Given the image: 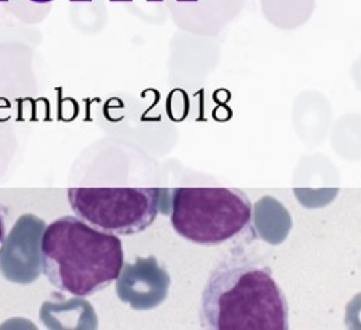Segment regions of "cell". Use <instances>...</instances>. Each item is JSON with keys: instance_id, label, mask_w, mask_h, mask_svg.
<instances>
[{"instance_id": "obj_10", "label": "cell", "mask_w": 361, "mask_h": 330, "mask_svg": "<svg viewBox=\"0 0 361 330\" xmlns=\"http://www.w3.org/2000/svg\"><path fill=\"white\" fill-rule=\"evenodd\" d=\"M4 237H6V223H4V217H3V214L0 212V248L3 245Z\"/></svg>"}, {"instance_id": "obj_5", "label": "cell", "mask_w": 361, "mask_h": 330, "mask_svg": "<svg viewBox=\"0 0 361 330\" xmlns=\"http://www.w3.org/2000/svg\"><path fill=\"white\" fill-rule=\"evenodd\" d=\"M45 227V221L31 213L16 220L0 248V272L8 282L28 285L39 278Z\"/></svg>"}, {"instance_id": "obj_11", "label": "cell", "mask_w": 361, "mask_h": 330, "mask_svg": "<svg viewBox=\"0 0 361 330\" xmlns=\"http://www.w3.org/2000/svg\"><path fill=\"white\" fill-rule=\"evenodd\" d=\"M69 1H92V0H69Z\"/></svg>"}, {"instance_id": "obj_1", "label": "cell", "mask_w": 361, "mask_h": 330, "mask_svg": "<svg viewBox=\"0 0 361 330\" xmlns=\"http://www.w3.org/2000/svg\"><path fill=\"white\" fill-rule=\"evenodd\" d=\"M200 326L207 330H286L289 306L269 265L231 255L210 272L200 298Z\"/></svg>"}, {"instance_id": "obj_8", "label": "cell", "mask_w": 361, "mask_h": 330, "mask_svg": "<svg viewBox=\"0 0 361 330\" xmlns=\"http://www.w3.org/2000/svg\"><path fill=\"white\" fill-rule=\"evenodd\" d=\"M39 319L48 329H96L97 317L93 306L79 296L62 303L44 302Z\"/></svg>"}, {"instance_id": "obj_3", "label": "cell", "mask_w": 361, "mask_h": 330, "mask_svg": "<svg viewBox=\"0 0 361 330\" xmlns=\"http://www.w3.org/2000/svg\"><path fill=\"white\" fill-rule=\"evenodd\" d=\"M162 189L172 228L199 245H220L241 234L251 223L252 204L240 188L182 186Z\"/></svg>"}, {"instance_id": "obj_2", "label": "cell", "mask_w": 361, "mask_h": 330, "mask_svg": "<svg viewBox=\"0 0 361 330\" xmlns=\"http://www.w3.org/2000/svg\"><path fill=\"white\" fill-rule=\"evenodd\" d=\"M42 272L58 289L86 298L118 276L124 251L117 234L87 224L78 216H62L42 234Z\"/></svg>"}, {"instance_id": "obj_7", "label": "cell", "mask_w": 361, "mask_h": 330, "mask_svg": "<svg viewBox=\"0 0 361 330\" xmlns=\"http://www.w3.org/2000/svg\"><path fill=\"white\" fill-rule=\"evenodd\" d=\"M251 224L257 237L276 245L289 234L292 220L281 202L272 196H262L251 210Z\"/></svg>"}, {"instance_id": "obj_9", "label": "cell", "mask_w": 361, "mask_h": 330, "mask_svg": "<svg viewBox=\"0 0 361 330\" xmlns=\"http://www.w3.org/2000/svg\"><path fill=\"white\" fill-rule=\"evenodd\" d=\"M344 323L348 329L361 330V292L354 295L347 303Z\"/></svg>"}, {"instance_id": "obj_6", "label": "cell", "mask_w": 361, "mask_h": 330, "mask_svg": "<svg viewBox=\"0 0 361 330\" xmlns=\"http://www.w3.org/2000/svg\"><path fill=\"white\" fill-rule=\"evenodd\" d=\"M171 275L154 255L124 262L116 278L117 298L134 310L158 307L168 296Z\"/></svg>"}, {"instance_id": "obj_4", "label": "cell", "mask_w": 361, "mask_h": 330, "mask_svg": "<svg viewBox=\"0 0 361 330\" xmlns=\"http://www.w3.org/2000/svg\"><path fill=\"white\" fill-rule=\"evenodd\" d=\"M162 188L72 186L68 202L75 216L97 230L133 236L148 228L161 206Z\"/></svg>"}, {"instance_id": "obj_13", "label": "cell", "mask_w": 361, "mask_h": 330, "mask_svg": "<svg viewBox=\"0 0 361 330\" xmlns=\"http://www.w3.org/2000/svg\"><path fill=\"white\" fill-rule=\"evenodd\" d=\"M0 1H3V3H4V1H8V0H0Z\"/></svg>"}, {"instance_id": "obj_12", "label": "cell", "mask_w": 361, "mask_h": 330, "mask_svg": "<svg viewBox=\"0 0 361 330\" xmlns=\"http://www.w3.org/2000/svg\"><path fill=\"white\" fill-rule=\"evenodd\" d=\"M110 1H131V0H110Z\"/></svg>"}]
</instances>
